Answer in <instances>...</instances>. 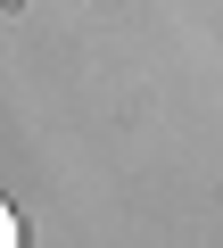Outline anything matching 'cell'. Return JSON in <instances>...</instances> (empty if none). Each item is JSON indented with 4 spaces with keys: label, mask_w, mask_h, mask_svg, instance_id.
<instances>
[{
    "label": "cell",
    "mask_w": 223,
    "mask_h": 248,
    "mask_svg": "<svg viewBox=\"0 0 223 248\" xmlns=\"http://www.w3.org/2000/svg\"><path fill=\"white\" fill-rule=\"evenodd\" d=\"M0 248H25V223H17V207L0 199Z\"/></svg>",
    "instance_id": "6da1fadb"
}]
</instances>
